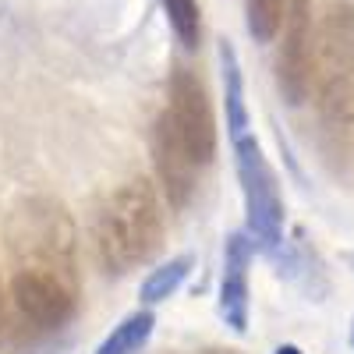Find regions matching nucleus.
Wrapping results in <instances>:
<instances>
[{
    "label": "nucleus",
    "instance_id": "17",
    "mask_svg": "<svg viewBox=\"0 0 354 354\" xmlns=\"http://www.w3.org/2000/svg\"><path fill=\"white\" fill-rule=\"evenodd\" d=\"M351 344H354V322H351Z\"/></svg>",
    "mask_w": 354,
    "mask_h": 354
},
{
    "label": "nucleus",
    "instance_id": "11",
    "mask_svg": "<svg viewBox=\"0 0 354 354\" xmlns=\"http://www.w3.org/2000/svg\"><path fill=\"white\" fill-rule=\"evenodd\" d=\"M192 255H174L170 262L156 266V270H149V277L142 280V301L145 305H156V301H167L170 294H177V287H181L192 273Z\"/></svg>",
    "mask_w": 354,
    "mask_h": 354
},
{
    "label": "nucleus",
    "instance_id": "7",
    "mask_svg": "<svg viewBox=\"0 0 354 354\" xmlns=\"http://www.w3.org/2000/svg\"><path fill=\"white\" fill-rule=\"evenodd\" d=\"M153 156H156V174H160V185L163 195L170 202L174 213H181L185 205L195 198L198 188V163L188 156V149L177 138L174 124L167 121V113L156 117V128H153Z\"/></svg>",
    "mask_w": 354,
    "mask_h": 354
},
{
    "label": "nucleus",
    "instance_id": "6",
    "mask_svg": "<svg viewBox=\"0 0 354 354\" xmlns=\"http://www.w3.org/2000/svg\"><path fill=\"white\" fill-rule=\"evenodd\" d=\"M312 57H315L312 0H290L280 25V53H277V88L287 106H301L312 96Z\"/></svg>",
    "mask_w": 354,
    "mask_h": 354
},
{
    "label": "nucleus",
    "instance_id": "16",
    "mask_svg": "<svg viewBox=\"0 0 354 354\" xmlns=\"http://www.w3.org/2000/svg\"><path fill=\"white\" fill-rule=\"evenodd\" d=\"M277 354H301V351L294 347V344H283V347H277Z\"/></svg>",
    "mask_w": 354,
    "mask_h": 354
},
{
    "label": "nucleus",
    "instance_id": "15",
    "mask_svg": "<svg viewBox=\"0 0 354 354\" xmlns=\"http://www.w3.org/2000/svg\"><path fill=\"white\" fill-rule=\"evenodd\" d=\"M202 354H238L234 347H209V351H202Z\"/></svg>",
    "mask_w": 354,
    "mask_h": 354
},
{
    "label": "nucleus",
    "instance_id": "9",
    "mask_svg": "<svg viewBox=\"0 0 354 354\" xmlns=\"http://www.w3.org/2000/svg\"><path fill=\"white\" fill-rule=\"evenodd\" d=\"M220 68H223V106H227V131L230 138L248 135V103H245V78L238 64V50L230 39H220Z\"/></svg>",
    "mask_w": 354,
    "mask_h": 354
},
{
    "label": "nucleus",
    "instance_id": "14",
    "mask_svg": "<svg viewBox=\"0 0 354 354\" xmlns=\"http://www.w3.org/2000/svg\"><path fill=\"white\" fill-rule=\"evenodd\" d=\"M4 322H8V294H4V280H0V337H4Z\"/></svg>",
    "mask_w": 354,
    "mask_h": 354
},
{
    "label": "nucleus",
    "instance_id": "3",
    "mask_svg": "<svg viewBox=\"0 0 354 354\" xmlns=\"http://www.w3.org/2000/svg\"><path fill=\"white\" fill-rule=\"evenodd\" d=\"M8 255L11 273L78 283V234L68 205L50 195L21 198L8 220Z\"/></svg>",
    "mask_w": 354,
    "mask_h": 354
},
{
    "label": "nucleus",
    "instance_id": "1",
    "mask_svg": "<svg viewBox=\"0 0 354 354\" xmlns=\"http://www.w3.org/2000/svg\"><path fill=\"white\" fill-rule=\"evenodd\" d=\"M312 100L319 149L333 170L354 160V4L330 0L315 25Z\"/></svg>",
    "mask_w": 354,
    "mask_h": 354
},
{
    "label": "nucleus",
    "instance_id": "5",
    "mask_svg": "<svg viewBox=\"0 0 354 354\" xmlns=\"http://www.w3.org/2000/svg\"><path fill=\"white\" fill-rule=\"evenodd\" d=\"M163 113L174 124L181 145L188 149V156L205 170L216 156V117H213L209 93H205L202 78L192 68H174L170 71V96H167Z\"/></svg>",
    "mask_w": 354,
    "mask_h": 354
},
{
    "label": "nucleus",
    "instance_id": "4",
    "mask_svg": "<svg viewBox=\"0 0 354 354\" xmlns=\"http://www.w3.org/2000/svg\"><path fill=\"white\" fill-rule=\"evenodd\" d=\"M234 163L245 198V234L255 248L273 252L283 241V195L273 163L266 160L255 135L234 138Z\"/></svg>",
    "mask_w": 354,
    "mask_h": 354
},
{
    "label": "nucleus",
    "instance_id": "2",
    "mask_svg": "<svg viewBox=\"0 0 354 354\" xmlns=\"http://www.w3.org/2000/svg\"><path fill=\"white\" fill-rule=\"evenodd\" d=\"M163 202L149 177H131L117 185L96 213L93 241L106 277H124L163 248Z\"/></svg>",
    "mask_w": 354,
    "mask_h": 354
},
{
    "label": "nucleus",
    "instance_id": "13",
    "mask_svg": "<svg viewBox=\"0 0 354 354\" xmlns=\"http://www.w3.org/2000/svg\"><path fill=\"white\" fill-rule=\"evenodd\" d=\"M163 15L174 28V36L181 39L185 50H195L202 39V15H198V0H160Z\"/></svg>",
    "mask_w": 354,
    "mask_h": 354
},
{
    "label": "nucleus",
    "instance_id": "10",
    "mask_svg": "<svg viewBox=\"0 0 354 354\" xmlns=\"http://www.w3.org/2000/svg\"><path fill=\"white\" fill-rule=\"evenodd\" d=\"M153 330H156V315L149 308H138V312H131L117 322L113 333L96 347V354H142L149 337H153Z\"/></svg>",
    "mask_w": 354,
    "mask_h": 354
},
{
    "label": "nucleus",
    "instance_id": "8",
    "mask_svg": "<svg viewBox=\"0 0 354 354\" xmlns=\"http://www.w3.org/2000/svg\"><path fill=\"white\" fill-rule=\"evenodd\" d=\"M255 245L245 230L227 234L223 245V273H220V315L234 333L248 330V273H252Z\"/></svg>",
    "mask_w": 354,
    "mask_h": 354
},
{
    "label": "nucleus",
    "instance_id": "12",
    "mask_svg": "<svg viewBox=\"0 0 354 354\" xmlns=\"http://www.w3.org/2000/svg\"><path fill=\"white\" fill-rule=\"evenodd\" d=\"M290 0H245V18H248V36L255 43H273L280 36V25L287 15Z\"/></svg>",
    "mask_w": 354,
    "mask_h": 354
}]
</instances>
